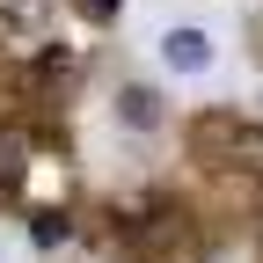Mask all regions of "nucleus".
<instances>
[{
  "mask_svg": "<svg viewBox=\"0 0 263 263\" xmlns=\"http://www.w3.org/2000/svg\"><path fill=\"white\" fill-rule=\"evenodd\" d=\"M117 110H124V124H132V132H154V124H161L154 88H124V103H117Z\"/></svg>",
  "mask_w": 263,
  "mask_h": 263,
  "instance_id": "20e7f679",
  "label": "nucleus"
},
{
  "mask_svg": "<svg viewBox=\"0 0 263 263\" xmlns=\"http://www.w3.org/2000/svg\"><path fill=\"white\" fill-rule=\"evenodd\" d=\"M161 59H168L176 73H205V66H212V37L183 22V29H168V37H161Z\"/></svg>",
  "mask_w": 263,
  "mask_h": 263,
  "instance_id": "7ed1b4c3",
  "label": "nucleus"
},
{
  "mask_svg": "<svg viewBox=\"0 0 263 263\" xmlns=\"http://www.w3.org/2000/svg\"><path fill=\"white\" fill-rule=\"evenodd\" d=\"M132 241L168 256V263H197V234H190V212H146L139 227H132Z\"/></svg>",
  "mask_w": 263,
  "mask_h": 263,
  "instance_id": "f03ea898",
  "label": "nucleus"
},
{
  "mask_svg": "<svg viewBox=\"0 0 263 263\" xmlns=\"http://www.w3.org/2000/svg\"><path fill=\"white\" fill-rule=\"evenodd\" d=\"M190 154L205 161V168H249V176H263V132L219 117V110L190 124Z\"/></svg>",
  "mask_w": 263,
  "mask_h": 263,
  "instance_id": "f257e3e1",
  "label": "nucleus"
}]
</instances>
